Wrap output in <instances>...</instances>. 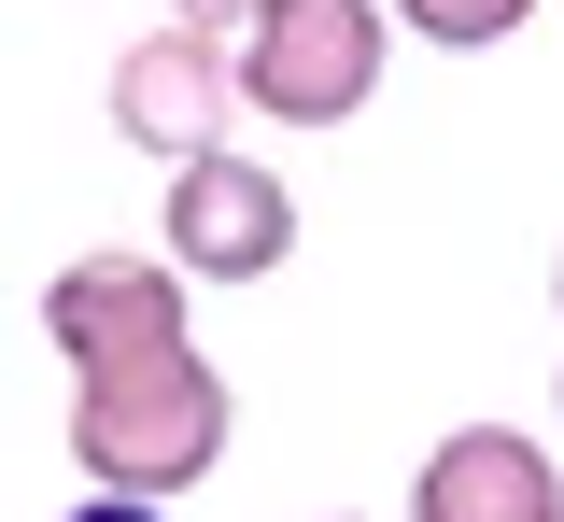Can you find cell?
<instances>
[{
    "instance_id": "obj_1",
    "label": "cell",
    "mask_w": 564,
    "mask_h": 522,
    "mask_svg": "<svg viewBox=\"0 0 564 522\" xmlns=\"http://www.w3.org/2000/svg\"><path fill=\"white\" fill-rule=\"evenodd\" d=\"M57 438H70V480H99V494H198L240 438V395L198 339H170V354H128V368H70Z\"/></svg>"
},
{
    "instance_id": "obj_2",
    "label": "cell",
    "mask_w": 564,
    "mask_h": 522,
    "mask_svg": "<svg viewBox=\"0 0 564 522\" xmlns=\"http://www.w3.org/2000/svg\"><path fill=\"white\" fill-rule=\"evenodd\" d=\"M381 57H395V0H254V29H240V113L339 128V113L381 99Z\"/></svg>"
},
{
    "instance_id": "obj_3",
    "label": "cell",
    "mask_w": 564,
    "mask_h": 522,
    "mask_svg": "<svg viewBox=\"0 0 564 522\" xmlns=\"http://www.w3.org/2000/svg\"><path fill=\"white\" fill-rule=\"evenodd\" d=\"M155 240H170V269H184V283H269L282 254H296V184H282L269 155L212 142V155H184V170H170Z\"/></svg>"
},
{
    "instance_id": "obj_4",
    "label": "cell",
    "mask_w": 564,
    "mask_h": 522,
    "mask_svg": "<svg viewBox=\"0 0 564 522\" xmlns=\"http://www.w3.org/2000/svg\"><path fill=\"white\" fill-rule=\"evenodd\" d=\"M226 128H240V43H226V29H184V14H170V29H141L128 57H113V142L184 170V155H212Z\"/></svg>"
},
{
    "instance_id": "obj_5",
    "label": "cell",
    "mask_w": 564,
    "mask_h": 522,
    "mask_svg": "<svg viewBox=\"0 0 564 522\" xmlns=\"http://www.w3.org/2000/svg\"><path fill=\"white\" fill-rule=\"evenodd\" d=\"M43 339L70 368H128V354H170L184 339V269L170 254H70L43 283Z\"/></svg>"
},
{
    "instance_id": "obj_6",
    "label": "cell",
    "mask_w": 564,
    "mask_h": 522,
    "mask_svg": "<svg viewBox=\"0 0 564 522\" xmlns=\"http://www.w3.org/2000/svg\"><path fill=\"white\" fill-rule=\"evenodd\" d=\"M410 522H564V466L522 424H452L410 466Z\"/></svg>"
},
{
    "instance_id": "obj_7",
    "label": "cell",
    "mask_w": 564,
    "mask_h": 522,
    "mask_svg": "<svg viewBox=\"0 0 564 522\" xmlns=\"http://www.w3.org/2000/svg\"><path fill=\"white\" fill-rule=\"evenodd\" d=\"M522 14H536V0H395V29H423L437 57H494Z\"/></svg>"
},
{
    "instance_id": "obj_8",
    "label": "cell",
    "mask_w": 564,
    "mask_h": 522,
    "mask_svg": "<svg viewBox=\"0 0 564 522\" xmlns=\"http://www.w3.org/2000/svg\"><path fill=\"white\" fill-rule=\"evenodd\" d=\"M57 522H170V494H85V509H57Z\"/></svg>"
},
{
    "instance_id": "obj_9",
    "label": "cell",
    "mask_w": 564,
    "mask_h": 522,
    "mask_svg": "<svg viewBox=\"0 0 564 522\" xmlns=\"http://www.w3.org/2000/svg\"><path fill=\"white\" fill-rule=\"evenodd\" d=\"M170 14H184V29H226V43L254 29V0H170Z\"/></svg>"
},
{
    "instance_id": "obj_10",
    "label": "cell",
    "mask_w": 564,
    "mask_h": 522,
    "mask_svg": "<svg viewBox=\"0 0 564 522\" xmlns=\"http://www.w3.org/2000/svg\"><path fill=\"white\" fill-rule=\"evenodd\" d=\"M551 311H564V254H551Z\"/></svg>"
},
{
    "instance_id": "obj_11",
    "label": "cell",
    "mask_w": 564,
    "mask_h": 522,
    "mask_svg": "<svg viewBox=\"0 0 564 522\" xmlns=\"http://www.w3.org/2000/svg\"><path fill=\"white\" fill-rule=\"evenodd\" d=\"M551 395H564V368H551Z\"/></svg>"
}]
</instances>
